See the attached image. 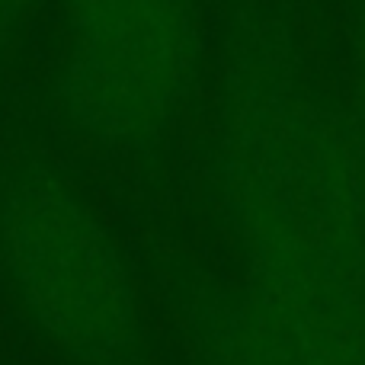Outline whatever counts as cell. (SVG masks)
Listing matches in <instances>:
<instances>
[{"label":"cell","mask_w":365,"mask_h":365,"mask_svg":"<svg viewBox=\"0 0 365 365\" xmlns=\"http://www.w3.org/2000/svg\"><path fill=\"white\" fill-rule=\"evenodd\" d=\"M225 205L247 302L298 365H365V221L336 154L295 113L231 141Z\"/></svg>","instance_id":"cell-1"},{"label":"cell","mask_w":365,"mask_h":365,"mask_svg":"<svg viewBox=\"0 0 365 365\" xmlns=\"http://www.w3.org/2000/svg\"><path fill=\"white\" fill-rule=\"evenodd\" d=\"M0 272L29 324L74 365H145L135 279L109 227L45 167L0 189Z\"/></svg>","instance_id":"cell-2"},{"label":"cell","mask_w":365,"mask_h":365,"mask_svg":"<svg viewBox=\"0 0 365 365\" xmlns=\"http://www.w3.org/2000/svg\"><path fill=\"white\" fill-rule=\"evenodd\" d=\"M192 343L202 365H298L285 353L250 302H225L208 295L192 308Z\"/></svg>","instance_id":"cell-3"}]
</instances>
